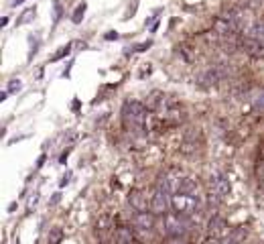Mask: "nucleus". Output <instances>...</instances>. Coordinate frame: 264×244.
I'll use <instances>...</instances> for the list:
<instances>
[{
	"label": "nucleus",
	"mask_w": 264,
	"mask_h": 244,
	"mask_svg": "<svg viewBox=\"0 0 264 244\" xmlns=\"http://www.w3.org/2000/svg\"><path fill=\"white\" fill-rule=\"evenodd\" d=\"M122 120H124L126 131L139 133L147 125V108L141 102H126L122 110Z\"/></svg>",
	"instance_id": "obj_1"
},
{
	"label": "nucleus",
	"mask_w": 264,
	"mask_h": 244,
	"mask_svg": "<svg viewBox=\"0 0 264 244\" xmlns=\"http://www.w3.org/2000/svg\"><path fill=\"white\" fill-rule=\"evenodd\" d=\"M171 208H173V212H177L181 216H191L197 210V197L191 193H185V191L171 193Z\"/></svg>",
	"instance_id": "obj_2"
},
{
	"label": "nucleus",
	"mask_w": 264,
	"mask_h": 244,
	"mask_svg": "<svg viewBox=\"0 0 264 244\" xmlns=\"http://www.w3.org/2000/svg\"><path fill=\"white\" fill-rule=\"evenodd\" d=\"M163 228L169 236H183L187 232V220L185 216L173 212V214H165V220H163Z\"/></svg>",
	"instance_id": "obj_3"
},
{
	"label": "nucleus",
	"mask_w": 264,
	"mask_h": 244,
	"mask_svg": "<svg viewBox=\"0 0 264 244\" xmlns=\"http://www.w3.org/2000/svg\"><path fill=\"white\" fill-rule=\"evenodd\" d=\"M169 195H171L169 191L157 187V191H155V195H153V199H151L149 210H151L155 216H165V212H167L169 206H171V197H169Z\"/></svg>",
	"instance_id": "obj_4"
},
{
	"label": "nucleus",
	"mask_w": 264,
	"mask_h": 244,
	"mask_svg": "<svg viewBox=\"0 0 264 244\" xmlns=\"http://www.w3.org/2000/svg\"><path fill=\"white\" fill-rule=\"evenodd\" d=\"M132 224H135L139 230H145V232H151L153 226H155V214L151 210H143V212H137L132 216Z\"/></svg>",
	"instance_id": "obj_5"
},
{
	"label": "nucleus",
	"mask_w": 264,
	"mask_h": 244,
	"mask_svg": "<svg viewBox=\"0 0 264 244\" xmlns=\"http://www.w3.org/2000/svg\"><path fill=\"white\" fill-rule=\"evenodd\" d=\"M230 181L224 177V175H215L211 177V197L215 199H224L230 195Z\"/></svg>",
	"instance_id": "obj_6"
},
{
	"label": "nucleus",
	"mask_w": 264,
	"mask_h": 244,
	"mask_svg": "<svg viewBox=\"0 0 264 244\" xmlns=\"http://www.w3.org/2000/svg\"><path fill=\"white\" fill-rule=\"evenodd\" d=\"M226 232H228L226 220H224L222 216H213V218L209 220V224H207V234H209V238H224Z\"/></svg>",
	"instance_id": "obj_7"
},
{
	"label": "nucleus",
	"mask_w": 264,
	"mask_h": 244,
	"mask_svg": "<svg viewBox=\"0 0 264 244\" xmlns=\"http://www.w3.org/2000/svg\"><path fill=\"white\" fill-rule=\"evenodd\" d=\"M128 201H130V206L135 208L137 212L149 210V206H151V204H147V197H145V193H143V191H132V193L128 195Z\"/></svg>",
	"instance_id": "obj_8"
},
{
	"label": "nucleus",
	"mask_w": 264,
	"mask_h": 244,
	"mask_svg": "<svg viewBox=\"0 0 264 244\" xmlns=\"http://www.w3.org/2000/svg\"><path fill=\"white\" fill-rule=\"evenodd\" d=\"M114 242L116 244H132V232L128 228H118L116 236H114Z\"/></svg>",
	"instance_id": "obj_9"
},
{
	"label": "nucleus",
	"mask_w": 264,
	"mask_h": 244,
	"mask_svg": "<svg viewBox=\"0 0 264 244\" xmlns=\"http://www.w3.org/2000/svg\"><path fill=\"white\" fill-rule=\"evenodd\" d=\"M199 79L203 82V86H215V84H217V79H219V73H217V69H213V67H211V69L203 71Z\"/></svg>",
	"instance_id": "obj_10"
},
{
	"label": "nucleus",
	"mask_w": 264,
	"mask_h": 244,
	"mask_svg": "<svg viewBox=\"0 0 264 244\" xmlns=\"http://www.w3.org/2000/svg\"><path fill=\"white\" fill-rule=\"evenodd\" d=\"M83 15H85V3H83V5H79V7L75 9V13H73V23H81Z\"/></svg>",
	"instance_id": "obj_11"
},
{
	"label": "nucleus",
	"mask_w": 264,
	"mask_h": 244,
	"mask_svg": "<svg viewBox=\"0 0 264 244\" xmlns=\"http://www.w3.org/2000/svg\"><path fill=\"white\" fill-rule=\"evenodd\" d=\"M69 51H71V45H63V47H61V49H59V51L51 57V61H59V59H61V57H65Z\"/></svg>",
	"instance_id": "obj_12"
},
{
	"label": "nucleus",
	"mask_w": 264,
	"mask_h": 244,
	"mask_svg": "<svg viewBox=\"0 0 264 244\" xmlns=\"http://www.w3.org/2000/svg\"><path fill=\"white\" fill-rule=\"evenodd\" d=\"M59 240H61V230H59V228H53L51 234H49V242H51V244H57Z\"/></svg>",
	"instance_id": "obj_13"
},
{
	"label": "nucleus",
	"mask_w": 264,
	"mask_h": 244,
	"mask_svg": "<svg viewBox=\"0 0 264 244\" xmlns=\"http://www.w3.org/2000/svg\"><path fill=\"white\" fill-rule=\"evenodd\" d=\"M33 15H35V9H29V11L23 15V19H19V25H25V23H29V21L33 19Z\"/></svg>",
	"instance_id": "obj_14"
},
{
	"label": "nucleus",
	"mask_w": 264,
	"mask_h": 244,
	"mask_svg": "<svg viewBox=\"0 0 264 244\" xmlns=\"http://www.w3.org/2000/svg\"><path fill=\"white\" fill-rule=\"evenodd\" d=\"M21 88H23L21 79H13V82H11V86H9V92H11V94H17Z\"/></svg>",
	"instance_id": "obj_15"
},
{
	"label": "nucleus",
	"mask_w": 264,
	"mask_h": 244,
	"mask_svg": "<svg viewBox=\"0 0 264 244\" xmlns=\"http://www.w3.org/2000/svg\"><path fill=\"white\" fill-rule=\"evenodd\" d=\"M163 244H185V240H183L181 236H169Z\"/></svg>",
	"instance_id": "obj_16"
},
{
	"label": "nucleus",
	"mask_w": 264,
	"mask_h": 244,
	"mask_svg": "<svg viewBox=\"0 0 264 244\" xmlns=\"http://www.w3.org/2000/svg\"><path fill=\"white\" fill-rule=\"evenodd\" d=\"M256 108H258V110H262V112H264V94H262V96H260V98H258V100H256Z\"/></svg>",
	"instance_id": "obj_17"
},
{
	"label": "nucleus",
	"mask_w": 264,
	"mask_h": 244,
	"mask_svg": "<svg viewBox=\"0 0 264 244\" xmlns=\"http://www.w3.org/2000/svg\"><path fill=\"white\" fill-rule=\"evenodd\" d=\"M106 39H118V33H114V31H112L110 35H106Z\"/></svg>",
	"instance_id": "obj_18"
},
{
	"label": "nucleus",
	"mask_w": 264,
	"mask_h": 244,
	"mask_svg": "<svg viewBox=\"0 0 264 244\" xmlns=\"http://www.w3.org/2000/svg\"><path fill=\"white\" fill-rule=\"evenodd\" d=\"M23 3H25V0H15L13 5H15V7H19V5H23Z\"/></svg>",
	"instance_id": "obj_19"
},
{
	"label": "nucleus",
	"mask_w": 264,
	"mask_h": 244,
	"mask_svg": "<svg viewBox=\"0 0 264 244\" xmlns=\"http://www.w3.org/2000/svg\"><path fill=\"white\" fill-rule=\"evenodd\" d=\"M262 45H264V39H262Z\"/></svg>",
	"instance_id": "obj_20"
}]
</instances>
